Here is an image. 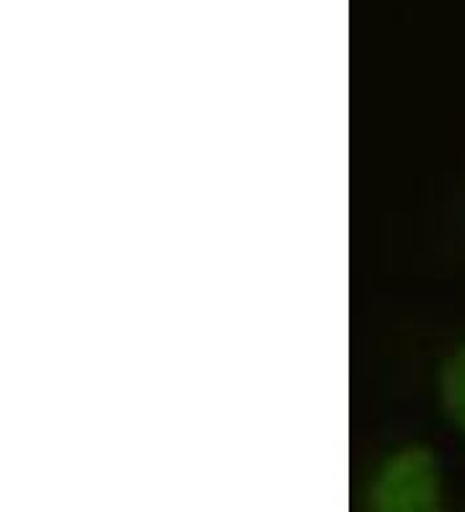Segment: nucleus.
Wrapping results in <instances>:
<instances>
[{
  "label": "nucleus",
  "mask_w": 465,
  "mask_h": 512,
  "mask_svg": "<svg viewBox=\"0 0 465 512\" xmlns=\"http://www.w3.org/2000/svg\"><path fill=\"white\" fill-rule=\"evenodd\" d=\"M434 401L445 425L465 440V337L458 339L437 363Z\"/></svg>",
  "instance_id": "2"
},
{
  "label": "nucleus",
  "mask_w": 465,
  "mask_h": 512,
  "mask_svg": "<svg viewBox=\"0 0 465 512\" xmlns=\"http://www.w3.org/2000/svg\"><path fill=\"white\" fill-rule=\"evenodd\" d=\"M365 512H450L442 458L427 443H401L372 466L362 494Z\"/></svg>",
  "instance_id": "1"
}]
</instances>
